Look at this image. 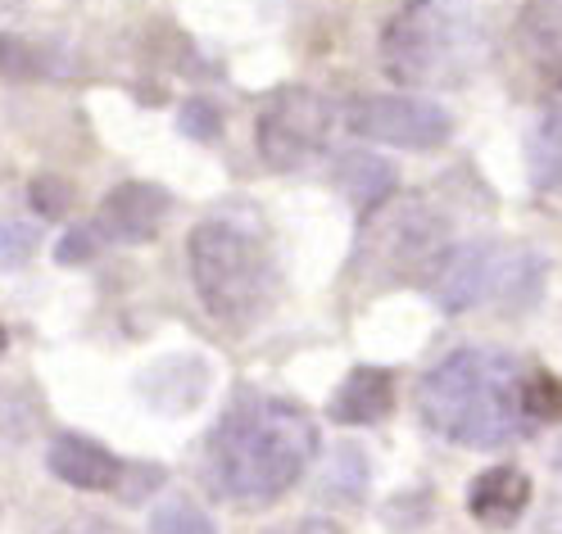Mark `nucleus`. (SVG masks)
<instances>
[{"mask_svg": "<svg viewBox=\"0 0 562 534\" xmlns=\"http://www.w3.org/2000/svg\"><path fill=\"white\" fill-rule=\"evenodd\" d=\"M345 123L355 136L400 146V150H436L453 136V118L440 104L417 95H359L349 100Z\"/></svg>", "mask_w": 562, "mask_h": 534, "instance_id": "8", "label": "nucleus"}, {"mask_svg": "<svg viewBox=\"0 0 562 534\" xmlns=\"http://www.w3.org/2000/svg\"><path fill=\"white\" fill-rule=\"evenodd\" d=\"M159 485H164V467H146V462H127V476H123L119 498H123V503H140V498L155 493Z\"/></svg>", "mask_w": 562, "mask_h": 534, "instance_id": "22", "label": "nucleus"}, {"mask_svg": "<svg viewBox=\"0 0 562 534\" xmlns=\"http://www.w3.org/2000/svg\"><path fill=\"white\" fill-rule=\"evenodd\" d=\"M272 534H340L331 521H295V525H281Z\"/></svg>", "mask_w": 562, "mask_h": 534, "instance_id": "25", "label": "nucleus"}, {"mask_svg": "<svg viewBox=\"0 0 562 534\" xmlns=\"http://www.w3.org/2000/svg\"><path fill=\"white\" fill-rule=\"evenodd\" d=\"M540 259L526 249H504V245H459L449 249L431 291L445 313H463L485 299H531L540 291Z\"/></svg>", "mask_w": 562, "mask_h": 534, "instance_id": "6", "label": "nucleus"}, {"mask_svg": "<svg viewBox=\"0 0 562 534\" xmlns=\"http://www.w3.org/2000/svg\"><path fill=\"white\" fill-rule=\"evenodd\" d=\"M521 408L531 421H562V380L553 372L521 376Z\"/></svg>", "mask_w": 562, "mask_h": 534, "instance_id": "16", "label": "nucleus"}, {"mask_svg": "<svg viewBox=\"0 0 562 534\" xmlns=\"http://www.w3.org/2000/svg\"><path fill=\"white\" fill-rule=\"evenodd\" d=\"M37 249H42V231L32 227V223H0V272H19L27 268L32 259H37Z\"/></svg>", "mask_w": 562, "mask_h": 534, "instance_id": "18", "label": "nucleus"}, {"mask_svg": "<svg viewBox=\"0 0 562 534\" xmlns=\"http://www.w3.org/2000/svg\"><path fill=\"white\" fill-rule=\"evenodd\" d=\"M168 191L150 186V182H123L104 195L100 213H95V231L114 245H146L159 236L164 218H168Z\"/></svg>", "mask_w": 562, "mask_h": 534, "instance_id": "9", "label": "nucleus"}, {"mask_svg": "<svg viewBox=\"0 0 562 534\" xmlns=\"http://www.w3.org/2000/svg\"><path fill=\"white\" fill-rule=\"evenodd\" d=\"M191 281L209 317L232 331L255 327L277 295V263L263 227L236 213L204 218L187 240Z\"/></svg>", "mask_w": 562, "mask_h": 534, "instance_id": "3", "label": "nucleus"}, {"mask_svg": "<svg viewBox=\"0 0 562 534\" xmlns=\"http://www.w3.org/2000/svg\"><path fill=\"white\" fill-rule=\"evenodd\" d=\"M32 208L42 213V218H64L68 208H74V186L64 182V177H55V172H42V177H32Z\"/></svg>", "mask_w": 562, "mask_h": 534, "instance_id": "19", "label": "nucleus"}, {"mask_svg": "<svg viewBox=\"0 0 562 534\" xmlns=\"http://www.w3.org/2000/svg\"><path fill=\"white\" fill-rule=\"evenodd\" d=\"M150 534H218L191 498H172V503L150 512Z\"/></svg>", "mask_w": 562, "mask_h": 534, "instance_id": "17", "label": "nucleus"}, {"mask_svg": "<svg viewBox=\"0 0 562 534\" xmlns=\"http://www.w3.org/2000/svg\"><path fill=\"white\" fill-rule=\"evenodd\" d=\"M531 177L540 191H562V114H549L531 136Z\"/></svg>", "mask_w": 562, "mask_h": 534, "instance_id": "15", "label": "nucleus"}, {"mask_svg": "<svg viewBox=\"0 0 562 534\" xmlns=\"http://www.w3.org/2000/svg\"><path fill=\"white\" fill-rule=\"evenodd\" d=\"M331 100L313 87H277L255 123V140H259V155L272 168H300L313 155H323V146L331 140Z\"/></svg>", "mask_w": 562, "mask_h": 534, "instance_id": "7", "label": "nucleus"}, {"mask_svg": "<svg viewBox=\"0 0 562 534\" xmlns=\"http://www.w3.org/2000/svg\"><path fill=\"white\" fill-rule=\"evenodd\" d=\"M318 453L313 417L277 395L240 389L204 440V485L236 508H268L286 493Z\"/></svg>", "mask_w": 562, "mask_h": 534, "instance_id": "1", "label": "nucleus"}, {"mask_svg": "<svg viewBox=\"0 0 562 534\" xmlns=\"http://www.w3.org/2000/svg\"><path fill=\"white\" fill-rule=\"evenodd\" d=\"M46 68L42 50L19 37H0V78H37Z\"/></svg>", "mask_w": 562, "mask_h": 534, "instance_id": "20", "label": "nucleus"}, {"mask_svg": "<svg viewBox=\"0 0 562 534\" xmlns=\"http://www.w3.org/2000/svg\"><path fill=\"white\" fill-rule=\"evenodd\" d=\"M336 182L359 208H376L385 195H395V168L385 159H376V155H359L355 150V155H340Z\"/></svg>", "mask_w": 562, "mask_h": 534, "instance_id": "14", "label": "nucleus"}, {"mask_svg": "<svg viewBox=\"0 0 562 534\" xmlns=\"http://www.w3.org/2000/svg\"><path fill=\"white\" fill-rule=\"evenodd\" d=\"M100 231H95V223L91 227H74L59 245H55V259L64 263V268H78V263H91L95 254H100Z\"/></svg>", "mask_w": 562, "mask_h": 534, "instance_id": "21", "label": "nucleus"}, {"mask_svg": "<svg viewBox=\"0 0 562 534\" xmlns=\"http://www.w3.org/2000/svg\"><path fill=\"white\" fill-rule=\"evenodd\" d=\"M368 259L391 286H431L449 245L445 218L427 200H381L368 208Z\"/></svg>", "mask_w": 562, "mask_h": 534, "instance_id": "5", "label": "nucleus"}, {"mask_svg": "<svg viewBox=\"0 0 562 534\" xmlns=\"http://www.w3.org/2000/svg\"><path fill=\"white\" fill-rule=\"evenodd\" d=\"M417 408L440 440L463 448H504L531 431L517 363L499 349L449 353L440 367L422 376Z\"/></svg>", "mask_w": 562, "mask_h": 534, "instance_id": "2", "label": "nucleus"}, {"mask_svg": "<svg viewBox=\"0 0 562 534\" xmlns=\"http://www.w3.org/2000/svg\"><path fill=\"white\" fill-rule=\"evenodd\" d=\"M526 503H531V476L521 467H490L468 489V512L495 530L513 525L526 512Z\"/></svg>", "mask_w": 562, "mask_h": 534, "instance_id": "13", "label": "nucleus"}, {"mask_svg": "<svg viewBox=\"0 0 562 534\" xmlns=\"http://www.w3.org/2000/svg\"><path fill=\"white\" fill-rule=\"evenodd\" d=\"M59 534H123L119 525H110V521H104V516H74V521H68Z\"/></svg>", "mask_w": 562, "mask_h": 534, "instance_id": "24", "label": "nucleus"}, {"mask_svg": "<svg viewBox=\"0 0 562 534\" xmlns=\"http://www.w3.org/2000/svg\"><path fill=\"white\" fill-rule=\"evenodd\" d=\"M182 132L195 140H214L218 136V110L209 100H187L182 110Z\"/></svg>", "mask_w": 562, "mask_h": 534, "instance_id": "23", "label": "nucleus"}, {"mask_svg": "<svg viewBox=\"0 0 562 534\" xmlns=\"http://www.w3.org/2000/svg\"><path fill=\"white\" fill-rule=\"evenodd\" d=\"M0 353H5V331H0Z\"/></svg>", "mask_w": 562, "mask_h": 534, "instance_id": "26", "label": "nucleus"}, {"mask_svg": "<svg viewBox=\"0 0 562 534\" xmlns=\"http://www.w3.org/2000/svg\"><path fill=\"white\" fill-rule=\"evenodd\" d=\"M46 462H50V471L64 485L87 489V493H119L123 476H127V462H119L114 453H104L87 435H55Z\"/></svg>", "mask_w": 562, "mask_h": 534, "instance_id": "10", "label": "nucleus"}, {"mask_svg": "<svg viewBox=\"0 0 562 534\" xmlns=\"http://www.w3.org/2000/svg\"><path fill=\"white\" fill-rule=\"evenodd\" d=\"M517 42L536 78L562 91V0H526L517 19Z\"/></svg>", "mask_w": 562, "mask_h": 534, "instance_id": "11", "label": "nucleus"}, {"mask_svg": "<svg viewBox=\"0 0 562 534\" xmlns=\"http://www.w3.org/2000/svg\"><path fill=\"white\" fill-rule=\"evenodd\" d=\"M395 412V376L385 367H355L331 395V421L340 425H376Z\"/></svg>", "mask_w": 562, "mask_h": 534, "instance_id": "12", "label": "nucleus"}, {"mask_svg": "<svg viewBox=\"0 0 562 534\" xmlns=\"http://www.w3.org/2000/svg\"><path fill=\"white\" fill-rule=\"evenodd\" d=\"M485 55L472 0H408L385 23L381 68L400 87H459Z\"/></svg>", "mask_w": 562, "mask_h": 534, "instance_id": "4", "label": "nucleus"}]
</instances>
